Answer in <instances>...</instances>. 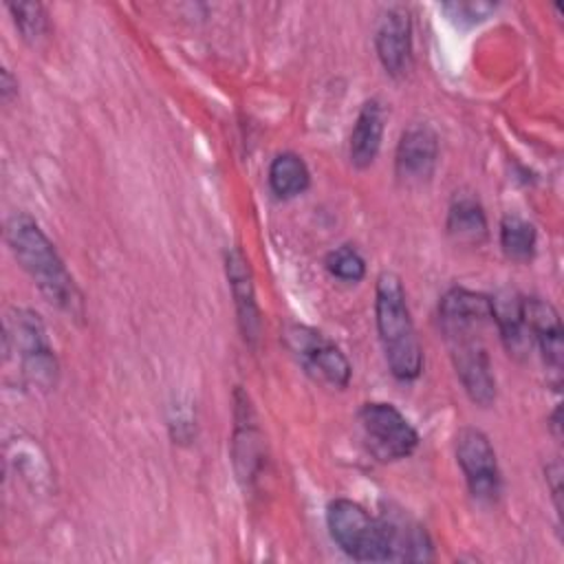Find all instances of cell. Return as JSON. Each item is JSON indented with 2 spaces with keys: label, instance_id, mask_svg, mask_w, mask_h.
I'll return each mask as SVG.
<instances>
[{
  "label": "cell",
  "instance_id": "obj_1",
  "mask_svg": "<svg viewBox=\"0 0 564 564\" xmlns=\"http://www.w3.org/2000/svg\"><path fill=\"white\" fill-rule=\"evenodd\" d=\"M4 238L40 293L57 308L70 315H82V293L40 225L29 214L18 212L9 216Z\"/></svg>",
  "mask_w": 564,
  "mask_h": 564
},
{
  "label": "cell",
  "instance_id": "obj_2",
  "mask_svg": "<svg viewBox=\"0 0 564 564\" xmlns=\"http://www.w3.org/2000/svg\"><path fill=\"white\" fill-rule=\"evenodd\" d=\"M375 317L390 372L401 381L416 379L423 368V348L410 317L403 284L392 271H383L377 278Z\"/></svg>",
  "mask_w": 564,
  "mask_h": 564
},
{
  "label": "cell",
  "instance_id": "obj_3",
  "mask_svg": "<svg viewBox=\"0 0 564 564\" xmlns=\"http://www.w3.org/2000/svg\"><path fill=\"white\" fill-rule=\"evenodd\" d=\"M326 524L337 546L359 562H394L392 522L372 518L361 505L337 498L326 509Z\"/></svg>",
  "mask_w": 564,
  "mask_h": 564
},
{
  "label": "cell",
  "instance_id": "obj_4",
  "mask_svg": "<svg viewBox=\"0 0 564 564\" xmlns=\"http://www.w3.org/2000/svg\"><path fill=\"white\" fill-rule=\"evenodd\" d=\"M7 339H13L22 357V372L37 388H53L57 381V359L46 341L44 324L37 313L15 308L7 319Z\"/></svg>",
  "mask_w": 564,
  "mask_h": 564
},
{
  "label": "cell",
  "instance_id": "obj_5",
  "mask_svg": "<svg viewBox=\"0 0 564 564\" xmlns=\"http://www.w3.org/2000/svg\"><path fill=\"white\" fill-rule=\"evenodd\" d=\"M370 454L379 460H399L419 445V434L392 403H366L359 412Z\"/></svg>",
  "mask_w": 564,
  "mask_h": 564
},
{
  "label": "cell",
  "instance_id": "obj_6",
  "mask_svg": "<svg viewBox=\"0 0 564 564\" xmlns=\"http://www.w3.org/2000/svg\"><path fill=\"white\" fill-rule=\"evenodd\" d=\"M282 337L286 348L300 359L308 375L335 388L348 386L350 364L346 355L339 350V346H335L322 333L302 324H286Z\"/></svg>",
  "mask_w": 564,
  "mask_h": 564
},
{
  "label": "cell",
  "instance_id": "obj_7",
  "mask_svg": "<svg viewBox=\"0 0 564 564\" xmlns=\"http://www.w3.org/2000/svg\"><path fill=\"white\" fill-rule=\"evenodd\" d=\"M456 460L465 474L471 496L487 502L496 500L500 494V471L496 452L485 432L463 427L456 434Z\"/></svg>",
  "mask_w": 564,
  "mask_h": 564
},
{
  "label": "cell",
  "instance_id": "obj_8",
  "mask_svg": "<svg viewBox=\"0 0 564 564\" xmlns=\"http://www.w3.org/2000/svg\"><path fill=\"white\" fill-rule=\"evenodd\" d=\"M452 348V361L456 375L469 399L478 405H491L496 399V379L491 372V359L487 348L476 335H460L447 339Z\"/></svg>",
  "mask_w": 564,
  "mask_h": 564
},
{
  "label": "cell",
  "instance_id": "obj_9",
  "mask_svg": "<svg viewBox=\"0 0 564 564\" xmlns=\"http://www.w3.org/2000/svg\"><path fill=\"white\" fill-rule=\"evenodd\" d=\"M438 319L445 339L460 335H478L489 322H494L491 297L469 289H449L438 304Z\"/></svg>",
  "mask_w": 564,
  "mask_h": 564
},
{
  "label": "cell",
  "instance_id": "obj_10",
  "mask_svg": "<svg viewBox=\"0 0 564 564\" xmlns=\"http://www.w3.org/2000/svg\"><path fill=\"white\" fill-rule=\"evenodd\" d=\"M375 48L381 66L392 77H403L412 62V22L403 7H390L381 13L375 31Z\"/></svg>",
  "mask_w": 564,
  "mask_h": 564
},
{
  "label": "cell",
  "instance_id": "obj_11",
  "mask_svg": "<svg viewBox=\"0 0 564 564\" xmlns=\"http://www.w3.org/2000/svg\"><path fill=\"white\" fill-rule=\"evenodd\" d=\"M522 319L529 328L531 339L540 346L544 366L555 375V383L560 386L564 344H562V322L555 306L540 297H522Z\"/></svg>",
  "mask_w": 564,
  "mask_h": 564
},
{
  "label": "cell",
  "instance_id": "obj_12",
  "mask_svg": "<svg viewBox=\"0 0 564 564\" xmlns=\"http://www.w3.org/2000/svg\"><path fill=\"white\" fill-rule=\"evenodd\" d=\"M438 159V137L427 123H414L408 130H403L394 165L397 176L405 183H423L434 174Z\"/></svg>",
  "mask_w": 564,
  "mask_h": 564
},
{
  "label": "cell",
  "instance_id": "obj_13",
  "mask_svg": "<svg viewBox=\"0 0 564 564\" xmlns=\"http://www.w3.org/2000/svg\"><path fill=\"white\" fill-rule=\"evenodd\" d=\"M225 269H227V280L231 286L240 330L247 341H256L258 330H260V311L256 304V291H253L249 260L245 258V253L238 247H234L225 256Z\"/></svg>",
  "mask_w": 564,
  "mask_h": 564
},
{
  "label": "cell",
  "instance_id": "obj_14",
  "mask_svg": "<svg viewBox=\"0 0 564 564\" xmlns=\"http://www.w3.org/2000/svg\"><path fill=\"white\" fill-rule=\"evenodd\" d=\"M383 137V110L377 99L361 106L350 132V163L366 170L375 163Z\"/></svg>",
  "mask_w": 564,
  "mask_h": 564
},
{
  "label": "cell",
  "instance_id": "obj_15",
  "mask_svg": "<svg viewBox=\"0 0 564 564\" xmlns=\"http://www.w3.org/2000/svg\"><path fill=\"white\" fill-rule=\"evenodd\" d=\"M494 324L498 326L500 339L509 355L524 357L531 348V335L522 319V297L516 293H505L491 297Z\"/></svg>",
  "mask_w": 564,
  "mask_h": 564
},
{
  "label": "cell",
  "instance_id": "obj_16",
  "mask_svg": "<svg viewBox=\"0 0 564 564\" xmlns=\"http://www.w3.org/2000/svg\"><path fill=\"white\" fill-rule=\"evenodd\" d=\"M447 234L460 245H482L487 238V218L474 198H458L447 212Z\"/></svg>",
  "mask_w": 564,
  "mask_h": 564
},
{
  "label": "cell",
  "instance_id": "obj_17",
  "mask_svg": "<svg viewBox=\"0 0 564 564\" xmlns=\"http://www.w3.org/2000/svg\"><path fill=\"white\" fill-rule=\"evenodd\" d=\"M311 183V172L302 156L293 152H282L273 159L269 167V185L280 198H293L306 192Z\"/></svg>",
  "mask_w": 564,
  "mask_h": 564
},
{
  "label": "cell",
  "instance_id": "obj_18",
  "mask_svg": "<svg viewBox=\"0 0 564 564\" xmlns=\"http://www.w3.org/2000/svg\"><path fill=\"white\" fill-rule=\"evenodd\" d=\"M535 227L520 216H505L500 223V247L513 262H529L535 253Z\"/></svg>",
  "mask_w": 564,
  "mask_h": 564
},
{
  "label": "cell",
  "instance_id": "obj_19",
  "mask_svg": "<svg viewBox=\"0 0 564 564\" xmlns=\"http://www.w3.org/2000/svg\"><path fill=\"white\" fill-rule=\"evenodd\" d=\"M7 7L13 15L18 31L22 33V37L26 42H37L40 37H44L48 20H46V11L40 2H9Z\"/></svg>",
  "mask_w": 564,
  "mask_h": 564
},
{
  "label": "cell",
  "instance_id": "obj_20",
  "mask_svg": "<svg viewBox=\"0 0 564 564\" xmlns=\"http://www.w3.org/2000/svg\"><path fill=\"white\" fill-rule=\"evenodd\" d=\"M326 269L344 282H359L366 275V262L359 256V251L350 245H341L333 249L326 256Z\"/></svg>",
  "mask_w": 564,
  "mask_h": 564
},
{
  "label": "cell",
  "instance_id": "obj_21",
  "mask_svg": "<svg viewBox=\"0 0 564 564\" xmlns=\"http://www.w3.org/2000/svg\"><path fill=\"white\" fill-rule=\"evenodd\" d=\"M445 11L452 13V18H458L460 22L467 20V22H478V20H485L494 9L496 4L491 2H452V4H443Z\"/></svg>",
  "mask_w": 564,
  "mask_h": 564
},
{
  "label": "cell",
  "instance_id": "obj_22",
  "mask_svg": "<svg viewBox=\"0 0 564 564\" xmlns=\"http://www.w3.org/2000/svg\"><path fill=\"white\" fill-rule=\"evenodd\" d=\"M546 482L551 485V496H553V502H555V509H557V513H562V502H560V498H562V465H560V460H553L551 465H546Z\"/></svg>",
  "mask_w": 564,
  "mask_h": 564
},
{
  "label": "cell",
  "instance_id": "obj_23",
  "mask_svg": "<svg viewBox=\"0 0 564 564\" xmlns=\"http://www.w3.org/2000/svg\"><path fill=\"white\" fill-rule=\"evenodd\" d=\"M11 93H13L11 73L4 68V70H2V97H4V99H9V97H11Z\"/></svg>",
  "mask_w": 564,
  "mask_h": 564
},
{
  "label": "cell",
  "instance_id": "obj_24",
  "mask_svg": "<svg viewBox=\"0 0 564 564\" xmlns=\"http://www.w3.org/2000/svg\"><path fill=\"white\" fill-rule=\"evenodd\" d=\"M553 432H555V438H560V408H555V412H553Z\"/></svg>",
  "mask_w": 564,
  "mask_h": 564
}]
</instances>
